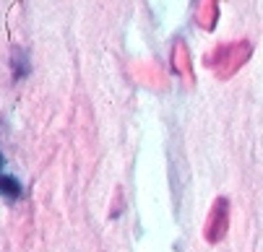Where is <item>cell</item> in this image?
<instances>
[{
  "label": "cell",
  "mask_w": 263,
  "mask_h": 252,
  "mask_svg": "<svg viewBox=\"0 0 263 252\" xmlns=\"http://www.w3.org/2000/svg\"><path fill=\"white\" fill-rule=\"evenodd\" d=\"M11 65H13V76H16V78L29 76V70H31V65H29V55L21 52V50H16V52L11 55Z\"/></svg>",
  "instance_id": "2"
},
{
  "label": "cell",
  "mask_w": 263,
  "mask_h": 252,
  "mask_svg": "<svg viewBox=\"0 0 263 252\" xmlns=\"http://www.w3.org/2000/svg\"><path fill=\"white\" fill-rule=\"evenodd\" d=\"M21 193H24V187L13 174H0V195L6 200H18Z\"/></svg>",
  "instance_id": "1"
},
{
  "label": "cell",
  "mask_w": 263,
  "mask_h": 252,
  "mask_svg": "<svg viewBox=\"0 0 263 252\" xmlns=\"http://www.w3.org/2000/svg\"><path fill=\"white\" fill-rule=\"evenodd\" d=\"M0 174H3V154H0Z\"/></svg>",
  "instance_id": "3"
}]
</instances>
